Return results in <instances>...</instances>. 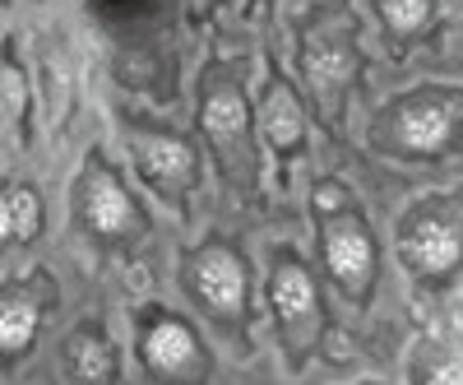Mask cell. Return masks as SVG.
Wrapping results in <instances>:
<instances>
[{
	"instance_id": "9a60e30c",
	"label": "cell",
	"mask_w": 463,
	"mask_h": 385,
	"mask_svg": "<svg viewBox=\"0 0 463 385\" xmlns=\"http://www.w3.org/2000/svg\"><path fill=\"white\" fill-rule=\"evenodd\" d=\"M412 385H463V353L436 349L421 362H412Z\"/></svg>"
},
{
	"instance_id": "7a4b0ae2",
	"label": "cell",
	"mask_w": 463,
	"mask_h": 385,
	"mask_svg": "<svg viewBox=\"0 0 463 385\" xmlns=\"http://www.w3.org/2000/svg\"><path fill=\"white\" fill-rule=\"evenodd\" d=\"M399 255L417 279H445L463 265V209L449 205V196H436L431 205L412 209L399 223Z\"/></svg>"
},
{
	"instance_id": "ba28073f",
	"label": "cell",
	"mask_w": 463,
	"mask_h": 385,
	"mask_svg": "<svg viewBox=\"0 0 463 385\" xmlns=\"http://www.w3.org/2000/svg\"><path fill=\"white\" fill-rule=\"evenodd\" d=\"M74 209H80V223L89 227L93 237H126L135 227V200L126 196V186L116 181L98 159L89 168V177H80V186H74Z\"/></svg>"
},
{
	"instance_id": "6da1fadb",
	"label": "cell",
	"mask_w": 463,
	"mask_h": 385,
	"mask_svg": "<svg viewBox=\"0 0 463 385\" xmlns=\"http://www.w3.org/2000/svg\"><path fill=\"white\" fill-rule=\"evenodd\" d=\"M463 135V93H449L440 84L399 98L375 121V144L403 153V159H440Z\"/></svg>"
},
{
	"instance_id": "277c9868",
	"label": "cell",
	"mask_w": 463,
	"mask_h": 385,
	"mask_svg": "<svg viewBox=\"0 0 463 385\" xmlns=\"http://www.w3.org/2000/svg\"><path fill=\"white\" fill-rule=\"evenodd\" d=\"M185 293L195 297L213 321H246V302H250L246 260L222 242L200 246L195 255H185Z\"/></svg>"
},
{
	"instance_id": "5b68a950",
	"label": "cell",
	"mask_w": 463,
	"mask_h": 385,
	"mask_svg": "<svg viewBox=\"0 0 463 385\" xmlns=\"http://www.w3.org/2000/svg\"><path fill=\"white\" fill-rule=\"evenodd\" d=\"M269 302H274V321L288 339L292 367H297L301 353H311V343L320 334V288L311 279V269L292 255H283L274 279H269Z\"/></svg>"
},
{
	"instance_id": "30bf717a",
	"label": "cell",
	"mask_w": 463,
	"mask_h": 385,
	"mask_svg": "<svg viewBox=\"0 0 463 385\" xmlns=\"http://www.w3.org/2000/svg\"><path fill=\"white\" fill-rule=\"evenodd\" d=\"M260 126H264V140L269 149H279V153H292L301 140H306V111L297 102V93L274 80L264 89V102H260Z\"/></svg>"
},
{
	"instance_id": "4fadbf2b",
	"label": "cell",
	"mask_w": 463,
	"mask_h": 385,
	"mask_svg": "<svg viewBox=\"0 0 463 385\" xmlns=\"http://www.w3.org/2000/svg\"><path fill=\"white\" fill-rule=\"evenodd\" d=\"M43 227V205L33 186H0V242H28Z\"/></svg>"
},
{
	"instance_id": "8fae6325",
	"label": "cell",
	"mask_w": 463,
	"mask_h": 385,
	"mask_svg": "<svg viewBox=\"0 0 463 385\" xmlns=\"http://www.w3.org/2000/svg\"><path fill=\"white\" fill-rule=\"evenodd\" d=\"M37 325H43V302H37V293H28V288L0 293V353L19 358L37 339Z\"/></svg>"
},
{
	"instance_id": "7c38bea8",
	"label": "cell",
	"mask_w": 463,
	"mask_h": 385,
	"mask_svg": "<svg viewBox=\"0 0 463 385\" xmlns=\"http://www.w3.org/2000/svg\"><path fill=\"white\" fill-rule=\"evenodd\" d=\"M65 367H70V376L80 385H107L116 376V349L107 343L102 330L84 325V330H74L70 343H65Z\"/></svg>"
},
{
	"instance_id": "5bb4252c",
	"label": "cell",
	"mask_w": 463,
	"mask_h": 385,
	"mask_svg": "<svg viewBox=\"0 0 463 385\" xmlns=\"http://www.w3.org/2000/svg\"><path fill=\"white\" fill-rule=\"evenodd\" d=\"M375 14L384 24V33L408 43V37L427 33L436 19V0H375Z\"/></svg>"
},
{
	"instance_id": "8992f818",
	"label": "cell",
	"mask_w": 463,
	"mask_h": 385,
	"mask_svg": "<svg viewBox=\"0 0 463 385\" xmlns=\"http://www.w3.org/2000/svg\"><path fill=\"white\" fill-rule=\"evenodd\" d=\"M320 255L329 279L347 293V297H362L375 279V242L366 233V223L353 209H338V214H320Z\"/></svg>"
},
{
	"instance_id": "2e32d148",
	"label": "cell",
	"mask_w": 463,
	"mask_h": 385,
	"mask_svg": "<svg viewBox=\"0 0 463 385\" xmlns=\"http://www.w3.org/2000/svg\"><path fill=\"white\" fill-rule=\"evenodd\" d=\"M190 5H195V10H204V5H209V0H190Z\"/></svg>"
},
{
	"instance_id": "9c48e42d",
	"label": "cell",
	"mask_w": 463,
	"mask_h": 385,
	"mask_svg": "<svg viewBox=\"0 0 463 385\" xmlns=\"http://www.w3.org/2000/svg\"><path fill=\"white\" fill-rule=\"evenodd\" d=\"M130 153L139 172L148 177V186L167 190V196H185L190 186L200 181V163H195V149L176 135H130Z\"/></svg>"
},
{
	"instance_id": "52a82bcc",
	"label": "cell",
	"mask_w": 463,
	"mask_h": 385,
	"mask_svg": "<svg viewBox=\"0 0 463 385\" xmlns=\"http://www.w3.org/2000/svg\"><path fill=\"white\" fill-rule=\"evenodd\" d=\"M200 126L213 144V153L222 159L227 177L237 172V177H250V107L241 98L237 84H209L204 93V107H200Z\"/></svg>"
},
{
	"instance_id": "3957f363",
	"label": "cell",
	"mask_w": 463,
	"mask_h": 385,
	"mask_svg": "<svg viewBox=\"0 0 463 385\" xmlns=\"http://www.w3.org/2000/svg\"><path fill=\"white\" fill-rule=\"evenodd\" d=\"M139 358H144L148 376H158L167 385H204V376H209L200 334L181 316L163 312V306H148V316L139 321Z\"/></svg>"
}]
</instances>
